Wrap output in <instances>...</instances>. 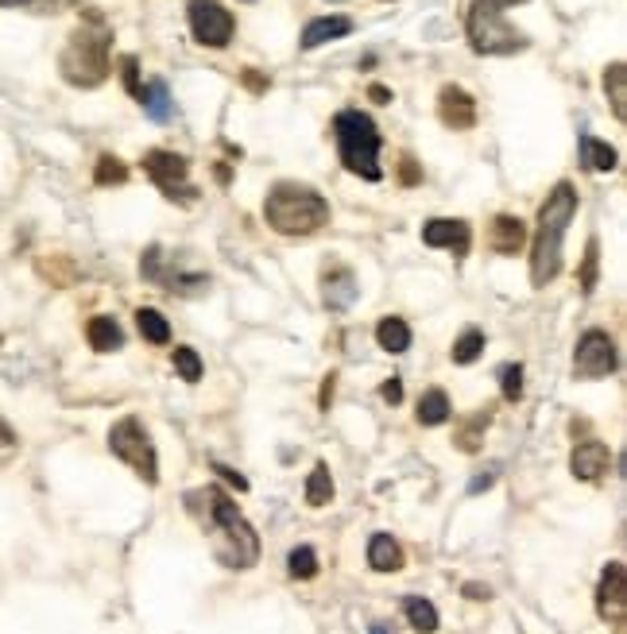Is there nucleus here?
<instances>
[{"mask_svg": "<svg viewBox=\"0 0 627 634\" xmlns=\"http://www.w3.org/2000/svg\"><path fill=\"white\" fill-rule=\"evenodd\" d=\"M186 511L202 519V526L209 530L213 557L225 569H252L260 561V538H256L252 522L240 515L237 503L229 499V491L221 488L186 491Z\"/></svg>", "mask_w": 627, "mask_h": 634, "instance_id": "obj_1", "label": "nucleus"}, {"mask_svg": "<svg viewBox=\"0 0 627 634\" xmlns=\"http://www.w3.org/2000/svg\"><path fill=\"white\" fill-rule=\"evenodd\" d=\"M577 190L573 182H558L546 202L538 209V232H535V248H531V283L546 287L562 275V252H566V232L577 217Z\"/></svg>", "mask_w": 627, "mask_h": 634, "instance_id": "obj_2", "label": "nucleus"}, {"mask_svg": "<svg viewBox=\"0 0 627 634\" xmlns=\"http://www.w3.org/2000/svg\"><path fill=\"white\" fill-rule=\"evenodd\" d=\"M109 47H113V31L105 28L97 12H86V24L70 35L59 55L62 78L78 89H97L109 78Z\"/></svg>", "mask_w": 627, "mask_h": 634, "instance_id": "obj_3", "label": "nucleus"}, {"mask_svg": "<svg viewBox=\"0 0 627 634\" xmlns=\"http://www.w3.org/2000/svg\"><path fill=\"white\" fill-rule=\"evenodd\" d=\"M264 221L279 236H310L329 225V202L310 186L279 182V186H271L268 202H264Z\"/></svg>", "mask_w": 627, "mask_h": 634, "instance_id": "obj_4", "label": "nucleus"}, {"mask_svg": "<svg viewBox=\"0 0 627 634\" xmlns=\"http://www.w3.org/2000/svg\"><path fill=\"white\" fill-rule=\"evenodd\" d=\"M333 140H337V155L345 163V171L364 178V182H380V147L384 136L376 128V120L360 109H341L333 116Z\"/></svg>", "mask_w": 627, "mask_h": 634, "instance_id": "obj_5", "label": "nucleus"}, {"mask_svg": "<svg viewBox=\"0 0 627 634\" xmlns=\"http://www.w3.org/2000/svg\"><path fill=\"white\" fill-rule=\"evenodd\" d=\"M469 47L477 55H515L527 51V35L504 20V8L496 0H473L469 8Z\"/></svg>", "mask_w": 627, "mask_h": 634, "instance_id": "obj_6", "label": "nucleus"}, {"mask_svg": "<svg viewBox=\"0 0 627 634\" xmlns=\"http://www.w3.org/2000/svg\"><path fill=\"white\" fill-rule=\"evenodd\" d=\"M109 453L128 464L144 484H159V457H155L148 426L136 414L120 418L117 426L109 430Z\"/></svg>", "mask_w": 627, "mask_h": 634, "instance_id": "obj_7", "label": "nucleus"}, {"mask_svg": "<svg viewBox=\"0 0 627 634\" xmlns=\"http://www.w3.org/2000/svg\"><path fill=\"white\" fill-rule=\"evenodd\" d=\"M186 20H190L194 39H198L202 47H213V51L229 47L233 35H237L233 12H229L225 4H217V0H190V4H186Z\"/></svg>", "mask_w": 627, "mask_h": 634, "instance_id": "obj_8", "label": "nucleus"}, {"mask_svg": "<svg viewBox=\"0 0 627 634\" xmlns=\"http://www.w3.org/2000/svg\"><path fill=\"white\" fill-rule=\"evenodd\" d=\"M144 171L151 174V182L175 202V198H182V202H194V186H186V174H190V163L182 159V155H175V151H163V147H155V151H148L144 155Z\"/></svg>", "mask_w": 627, "mask_h": 634, "instance_id": "obj_9", "label": "nucleus"}, {"mask_svg": "<svg viewBox=\"0 0 627 634\" xmlns=\"http://www.w3.org/2000/svg\"><path fill=\"white\" fill-rule=\"evenodd\" d=\"M616 372V341L604 329L581 333L577 352H573V375L577 379H604Z\"/></svg>", "mask_w": 627, "mask_h": 634, "instance_id": "obj_10", "label": "nucleus"}, {"mask_svg": "<svg viewBox=\"0 0 627 634\" xmlns=\"http://www.w3.org/2000/svg\"><path fill=\"white\" fill-rule=\"evenodd\" d=\"M597 615L608 623H624L627 619V580L620 561H608V569L600 573L597 584Z\"/></svg>", "mask_w": 627, "mask_h": 634, "instance_id": "obj_11", "label": "nucleus"}, {"mask_svg": "<svg viewBox=\"0 0 627 634\" xmlns=\"http://www.w3.org/2000/svg\"><path fill=\"white\" fill-rule=\"evenodd\" d=\"M422 244L426 248H449L453 256H465L473 244V229L465 221H449V217H434L422 225Z\"/></svg>", "mask_w": 627, "mask_h": 634, "instance_id": "obj_12", "label": "nucleus"}, {"mask_svg": "<svg viewBox=\"0 0 627 634\" xmlns=\"http://www.w3.org/2000/svg\"><path fill=\"white\" fill-rule=\"evenodd\" d=\"M438 120L453 132H469L477 124V101L461 86H442L438 93Z\"/></svg>", "mask_w": 627, "mask_h": 634, "instance_id": "obj_13", "label": "nucleus"}, {"mask_svg": "<svg viewBox=\"0 0 627 634\" xmlns=\"http://www.w3.org/2000/svg\"><path fill=\"white\" fill-rule=\"evenodd\" d=\"M569 468H573L577 480H600L612 468V449L604 441H581L569 457Z\"/></svg>", "mask_w": 627, "mask_h": 634, "instance_id": "obj_14", "label": "nucleus"}, {"mask_svg": "<svg viewBox=\"0 0 627 634\" xmlns=\"http://www.w3.org/2000/svg\"><path fill=\"white\" fill-rule=\"evenodd\" d=\"M349 31H353V20H349V16H322V20H310V24H306L299 47L302 51H318V47H326L333 39H345Z\"/></svg>", "mask_w": 627, "mask_h": 634, "instance_id": "obj_15", "label": "nucleus"}, {"mask_svg": "<svg viewBox=\"0 0 627 634\" xmlns=\"http://www.w3.org/2000/svg\"><path fill=\"white\" fill-rule=\"evenodd\" d=\"M488 244H492V252H496V256H515V252L527 244V225H523L519 217L504 213V217H496V221H492Z\"/></svg>", "mask_w": 627, "mask_h": 634, "instance_id": "obj_16", "label": "nucleus"}, {"mask_svg": "<svg viewBox=\"0 0 627 634\" xmlns=\"http://www.w3.org/2000/svg\"><path fill=\"white\" fill-rule=\"evenodd\" d=\"M322 294H326V306L329 310H349L353 298H357V275L349 267H329L326 279H322Z\"/></svg>", "mask_w": 627, "mask_h": 634, "instance_id": "obj_17", "label": "nucleus"}, {"mask_svg": "<svg viewBox=\"0 0 627 634\" xmlns=\"http://www.w3.org/2000/svg\"><path fill=\"white\" fill-rule=\"evenodd\" d=\"M86 341H90L93 352H117V348H124V329L117 325V317L97 314L86 325Z\"/></svg>", "mask_w": 627, "mask_h": 634, "instance_id": "obj_18", "label": "nucleus"}, {"mask_svg": "<svg viewBox=\"0 0 627 634\" xmlns=\"http://www.w3.org/2000/svg\"><path fill=\"white\" fill-rule=\"evenodd\" d=\"M368 565L376 573H399L403 569V546L391 534H372V542H368Z\"/></svg>", "mask_w": 627, "mask_h": 634, "instance_id": "obj_19", "label": "nucleus"}, {"mask_svg": "<svg viewBox=\"0 0 627 634\" xmlns=\"http://www.w3.org/2000/svg\"><path fill=\"white\" fill-rule=\"evenodd\" d=\"M140 105H144V113H148L155 124H167V120H171V113H175L171 89H167V82H163V78H155V82H148V86L140 89Z\"/></svg>", "mask_w": 627, "mask_h": 634, "instance_id": "obj_20", "label": "nucleus"}, {"mask_svg": "<svg viewBox=\"0 0 627 634\" xmlns=\"http://www.w3.org/2000/svg\"><path fill=\"white\" fill-rule=\"evenodd\" d=\"M581 163L589 167V171H616V163H620V155H616V147H608L604 140L597 136H581Z\"/></svg>", "mask_w": 627, "mask_h": 634, "instance_id": "obj_21", "label": "nucleus"}, {"mask_svg": "<svg viewBox=\"0 0 627 634\" xmlns=\"http://www.w3.org/2000/svg\"><path fill=\"white\" fill-rule=\"evenodd\" d=\"M376 341H380V348L384 352H407L411 348V325L403 321V317H384L380 325H376Z\"/></svg>", "mask_w": 627, "mask_h": 634, "instance_id": "obj_22", "label": "nucleus"}, {"mask_svg": "<svg viewBox=\"0 0 627 634\" xmlns=\"http://www.w3.org/2000/svg\"><path fill=\"white\" fill-rule=\"evenodd\" d=\"M604 93H608V101H612V116L624 120L627 116V66L624 62H612V66L604 70Z\"/></svg>", "mask_w": 627, "mask_h": 634, "instance_id": "obj_23", "label": "nucleus"}, {"mask_svg": "<svg viewBox=\"0 0 627 634\" xmlns=\"http://www.w3.org/2000/svg\"><path fill=\"white\" fill-rule=\"evenodd\" d=\"M449 418V395L442 387H430L418 399V426H442Z\"/></svg>", "mask_w": 627, "mask_h": 634, "instance_id": "obj_24", "label": "nucleus"}, {"mask_svg": "<svg viewBox=\"0 0 627 634\" xmlns=\"http://www.w3.org/2000/svg\"><path fill=\"white\" fill-rule=\"evenodd\" d=\"M136 329H140V337L151 341V345H167L171 341V321L159 314V310H136Z\"/></svg>", "mask_w": 627, "mask_h": 634, "instance_id": "obj_25", "label": "nucleus"}, {"mask_svg": "<svg viewBox=\"0 0 627 634\" xmlns=\"http://www.w3.org/2000/svg\"><path fill=\"white\" fill-rule=\"evenodd\" d=\"M403 611H407V619H411V627H415L418 634H434L438 631V607L430 604V600H422V596H407V604H403Z\"/></svg>", "mask_w": 627, "mask_h": 634, "instance_id": "obj_26", "label": "nucleus"}, {"mask_svg": "<svg viewBox=\"0 0 627 634\" xmlns=\"http://www.w3.org/2000/svg\"><path fill=\"white\" fill-rule=\"evenodd\" d=\"M306 503L310 507H329L333 503V476L326 464H314V472L306 476Z\"/></svg>", "mask_w": 627, "mask_h": 634, "instance_id": "obj_27", "label": "nucleus"}, {"mask_svg": "<svg viewBox=\"0 0 627 634\" xmlns=\"http://www.w3.org/2000/svg\"><path fill=\"white\" fill-rule=\"evenodd\" d=\"M488 422H492V410L484 406L480 414H473V418H469V422L457 430V437H453V441H457V449H461V453H477V449H480V433H484V426H488Z\"/></svg>", "mask_w": 627, "mask_h": 634, "instance_id": "obj_28", "label": "nucleus"}, {"mask_svg": "<svg viewBox=\"0 0 627 634\" xmlns=\"http://www.w3.org/2000/svg\"><path fill=\"white\" fill-rule=\"evenodd\" d=\"M287 573L295 580H314L318 577V553L310 546H299L291 549V557H287Z\"/></svg>", "mask_w": 627, "mask_h": 634, "instance_id": "obj_29", "label": "nucleus"}, {"mask_svg": "<svg viewBox=\"0 0 627 634\" xmlns=\"http://www.w3.org/2000/svg\"><path fill=\"white\" fill-rule=\"evenodd\" d=\"M480 352H484V333L480 329H465L453 341V364H473Z\"/></svg>", "mask_w": 627, "mask_h": 634, "instance_id": "obj_30", "label": "nucleus"}, {"mask_svg": "<svg viewBox=\"0 0 627 634\" xmlns=\"http://www.w3.org/2000/svg\"><path fill=\"white\" fill-rule=\"evenodd\" d=\"M93 182L97 186H120V182H128V167L120 163L117 155H101L97 171H93Z\"/></svg>", "mask_w": 627, "mask_h": 634, "instance_id": "obj_31", "label": "nucleus"}, {"mask_svg": "<svg viewBox=\"0 0 627 634\" xmlns=\"http://www.w3.org/2000/svg\"><path fill=\"white\" fill-rule=\"evenodd\" d=\"M175 372H179V379H186V383H198V379H202V356L186 345L175 348Z\"/></svg>", "mask_w": 627, "mask_h": 634, "instance_id": "obj_32", "label": "nucleus"}, {"mask_svg": "<svg viewBox=\"0 0 627 634\" xmlns=\"http://www.w3.org/2000/svg\"><path fill=\"white\" fill-rule=\"evenodd\" d=\"M500 391H504L508 403L523 399V364H504L500 368Z\"/></svg>", "mask_w": 627, "mask_h": 634, "instance_id": "obj_33", "label": "nucleus"}, {"mask_svg": "<svg viewBox=\"0 0 627 634\" xmlns=\"http://www.w3.org/2000/svg\"><path fill=\"white\" fill-rule=\"evenodd\" d=\"M74 4L78 0H0V8H28V12H62Z\"/></svg>", "mask_w": 627, "mask_h": 634, "instance_id": "obj_34", "label": "nucleus"}, {"mask_svg": "<svg viewBox=\"0 0 627 634\" xmlns=\"http://www.w3.org/2000/svg\"><path fill=\"white\" fill-rule=\"evenodd\" d=\"M597 263H600V244L597 240H589V248H585V267H581V290H585V294H593V287H597Z\"/></svg>", "mask_w": 627, "mask_h": 634, "instance_id": "obj_35", "label": "nucleus"}, {"mask_svg": "<svg viewBox=\"0 0 627 634\" xmlns=\"http://www.w3.org/2000/svg\"><path fill=\"white\" fill-rule=\"evenodd\" d=\"M120 78H124V89H128V93H132V97H140V62H136V58L132 55H124L120 58Z\"/></svg>", "mask_w": 627, "mask_h": 634, "instance_id": "obj_36", "label": "nucleus"}, {"mask_svg": "<svg viewBox=\"0 0 627 634\" xmlns=\"http://www.w3.org/2000/svg\"><path fill=\"white\" fill-rule=\"evenodd\" d=\"M399 182H403V186L422 182V171H418V163L411 159V155H403V159H399Z\"/></svg>", "mask_w": 627, "mask_h": 634, "instance_id": "obj_37", "label": "nucleus"}, {"mask_svg": "<svg viewBox=\"0 0 627 634\" xmlns=\"http://www.w3.org/2000/svg\"><path fill=\"white\" fill-rule=\"evenodd\" d=\"M380 395H384V403H403V379H399V375H391L388 383H384V387H380Z\"/></svg>", "mask_w": 627, "mask_h": 634, "instance_id": "obj_38", "label": "nucleus"}, {"mask_svg": "<svg viewBox=\"0 0 627 634\" xmlns=\"http://www.w3.org/2000/svg\"><path fill=\"white\" fill-rule=\"evenodd\" d=\"M213 472H221V480H225V484H233L237 491H248V480L240 476L237 468H229V464H213Z\"/></svg>", "mask_w": 627, "mask_h": 634, "instance_id": "obj_39", "label": "nucleus"}, {"mask_svg": "<svg viewBox=\"0 0 627 634\" xmlns=\"http://www.w3.org/2000/svg\"><path fill=\"white\" fill-rule=\"evenodd\" d=\"M465 596H469V600H492V588H488V584H473V580H469V584H465Z\"/></svg>", "mask_w": 627, "mask_h": 634, "instance_id": "obj_40", "label": "nucleus"}, {"mask_svg": "<svg viewBox=\"0 0 627 634\" xmlns=\"http://www.w3.org/2000/svg\"><path fill=\"white\" fill-rule=\"evenodd\" d=\"M244 86L252 89V93H264V89H268V78H260L256 70H244Z\"/></svg>", "mask_w": 627, "mask_h": 634, "instance_id": "obj_41", "label": "nucleus"}, {"mask_svg": "<svg viewBox=\"0 0 627 634\" xmlns=\"http://www.w3.org/2000/svg\"><path fill=\"white\" fill-rule=\"evenodd\" d=\"M492 480H496L492 472H484V476H477V480L469 484V495H480V491H488V488H492Z\"/></svg>", "mask_w": 627, "mask_h": 634, "instance_id": "obj_42", "label": "nucleus"}, {"mask_svg": "<svg viewBox=\"0 0 627 634\" xmlns=\"http://www.w3.org/2000/svg\"><path fill=\"white\" fill-rule=\"evenodd\" d=\"M368 93H372V101H380V105H388L391 101V89H384V86H372Z\"/></svg>", "mask_w": 627, "mask_h": 634, "instance_id": "obj_43", "label": "nucleus"}, {"mask_svg": "<svg viewBox=\"0 0 627 634\" xmlns=\"http://www.w3.org/2000/svg\"><path fill=\"white\" fill-rule=\"evenodd\" d=\"M333 379H337V375L329 372L326 383H322V406H329V399H333Z\"/></svg>", "mask_w": 627, "mask_h": 634, "instance_id": "obj_44", "label": "nucleus"}, {"mask_svg": "<svg viewBox=\"0 0 627 634\" xmlns=\"http://www.w3.org/2000/svg\"><path fill=\"white\" fill-rule=\"evenodd\" d=\"M368 634H395V627H391V623H372Z\"/></svg>", "mask_w": 627, "mask_h": 634, "instance_id": "obj_45", "label": "nucleus"}, {"mask_svg": "<svg viewBox=\"0 0 627 634\" xmlns=\"http://www.w3.org/2000/svg\"><path fill=\"white\" fill-rule=\"evenodd\" d=\"M0 445H12V430L4 422H0Z\"/></svg>", "mask_w": 627, "mask_h": 634, "instance_id": "obj_46", "label": "nucleus"}, {"mask_svg": "<svg viewBox=\"0 0 627 634\" xmlns=\"http://www.w3.org/2000/svg\"><path fill=\"white\" fill-rule=\"evenodd\" d=\"M496 4H500V8L508 12V8H515V4H523V0H496Z\"/></svg>", "mask_w": 627, "mask_h": 634, "instance_id": "obj_47", "label": "nucleus"}, {"mask_svg": "<svg viewBox=\"0 0 627 634\" xmlns=\"http://www.w3.org/2000/svg\"><path fill=\"white\" fill-rule=\"evenodd\" d=\"M333 4H337V0H333Z\"/></svg>", "mask_w": 627, "mask_h": 634, "instance_id": "obj_48", "label": "nucleus"}]
</instances>
